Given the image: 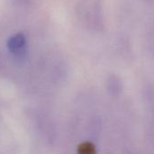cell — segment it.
I'll return each instance as SVG.
<instances>
[{
	"label": "cell",
	"mask_w": 154,
	"mask_h": 154,
	"mask_svg": "<svg viewBox=\"0 0 154 154\" xmlns=\"http://www.w3.org/2000/svg\"><path fill=\"white\" fill-rule=\"evenodd\" d=\"M77 15L81 24L90 32H102L106 28L102 0H80L77 5Z\"/></svg>",
	"instance_id": "1"
},
{
	"label": "cell",
	"mask_w": 154,
	"mask_h": 154,
	"mask_svg": "<svg viewBox=\"0 0 154 154\" xmlns=\"http://www.w3.org/2000/svg\"><path fill=\"white\" fill-rule=\"evenodd\" d=\"M7 49L10 53L18 60H23L26 57V39L23 33H17L10 37L7 41Z\"/></svg>",
	"instance_id": "2"
},
{
	"label": "cell",
	"mask_w": 154,
	"mask_h": 154,
	"mask_svg": "<svg viewBox=\"0 0 154 154\" xmlns=\"http://www.w3.org/2000/svg\"><path fill=\"white\" fill-rule=\"evenodd\" d=\"M108 87L113 93H118V91L122 89V83L116 76H110L108 80Z\"/></svg>",
	"instance_id": "3"
},
{
	"label": "cell",
	"mask_w": 154,
	"mask_h": 154,
	"mask_svg": "<svg viewBox=\"0 0 154 154\" xmlns=\"http://www.w3.org/2000/svg\"><path fill=\"white\" fill-rule=\"evenodd\" d=\"M149 42H150L151 49L154 54V28L151 31V32L149 34Z\"/></svg>",
	"instance_id": "4"
}]
</instances>
